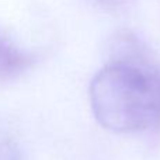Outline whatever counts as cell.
I'll return each instance as SVG.
<instances>
[{"label": "cell", "mask_w": 160, "mask_h": 160, "mask_svg": "<svg viewBox=\"0 0 160 160\" xmlns=\"http://www.w3.org/2000/svg\"><path fill=\"white\" fill-rule=\"evenodd\" d=\"M110 53L88 90L97 122L117 133L160 127V78L146 47L133 34L119 32Z\"/></svg>", "instance_id": "obj_1"}, {"label": "cell", "mask_w": 160, "mask_h": 160, "mask_svg": "<svg viewBox=\"0 0 160 160\" xmlns=\"http://www.w3.org/2000/svg\"><path fill=\"white\" fill-rule=\"evenodd\" d=\"M34 63V56L21 49L0 32V82H8L25 72Z\"/></svg>", "instance_id": "obj_2"}, {"label": "cell", "mask_w": 160, "mask_h": 160, "mask_svg": "<svg viewBox=\"0 0 160 160\" xmlns=\"http://www.w3.org/2000/svg\"><path fill=\"white\" fill-rule=\"evenodd\" d=\"M0 160H25L20 146L8 138H0Z\"/></svg>", "instance_id": "obj_3"}, {"label": "cell", "mask_w": 160, "mask_h": 160, "mask_svg": "<svg viewBox=\"0 0 160 160\" xmlns=\"http://www.w3.org/2000/svg\"><path fill=\"white\" fill-rule=\"evenodd\" d=\"M96 2L105 8H118L121 6L127 4L129 0H96Z\"/></svg>", "instance_id": "obj_4"}]
</instances>
